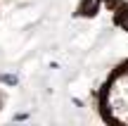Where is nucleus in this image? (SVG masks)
<instances>
[{
  "label": "nucleus",
  "instance_id": "nucleus-1",
  "mask_svg": "<svg viewBox=\"0 0 128 126\" xmlns=\"http://www.w3.org/2000/svg\"><path fill=\"white\" fill-rule=\"evenodd\" d=\"M112 112L116 119L128 121V74L112 86Z\"/></svg>",
  "mask_w": 128,
  "mask_h": 126
}]
</instances>
